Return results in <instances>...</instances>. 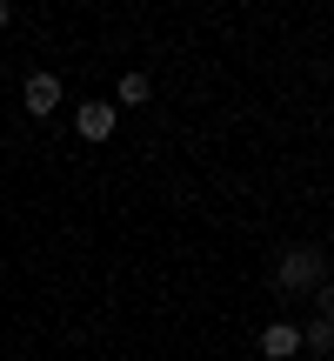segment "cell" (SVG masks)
Here are the masks:
<instances>
[{"instance_id": "2", "label": "cell", "mask_w": 334, "mask_h": 361, "mask_svg": "<svg viewBox=\"0 0 334 361\" xmlns=\"http://www.w3.org/2000/svg\"><path fill=\"white\" fill-rule=\"evenodd\" d=\"M114 121H120L114 101H80V107H74V134H80V141H107Z\"/></svg>"}, {"instance_id": "4", "label": "cell", "mask_w": 334, "mask_h": 361, "mask_svg": "<svg viewBox=\"0 0 334 361\" xmlns=\"http://www.w3.org/2000/svg\"><path fill=\"white\" fill-rule=\"evenodd\" d=\"M20 101H27V114H54V107H61V80L54 74H27V87H20Z\"/></svg>"}, {"instance_id": "7", "label": "cell", "mask_w": 334, "mask_h": 361, "mask_svg": "<svg viewBox=\"0 0 334 361\" xmlns=\"http://www.w3.org/2000/svg\"><path fill=\"white\" fill-rule=\"evenodd\" d=\"M308 301H314V314H321V322H334V281H321Z\"/></svg>"}, {"instance_id": "3", "label": "cell", "mask_w": 334, "mask_h": 361, "mask_svg": "<svg viewBox=\"0 0 334 361\" xmlns=\"http://www.w3.org/2000/svg\"><path fill=\"white\" fill-rule=\"evenodd\" d=\"M261 355H268V361H295L301 355V328L295 322H268V328H261Z\"/></svg>"}, {"instance_id": "8", "label": "cell", "mask_w": 334, "mask_h": 361, "mask_svg": "<svg viewBox=\"0 0 334 361\" xmlns=\"http://www.w3.org/2000/svg\"><path fill=\"white\" fill-rule=\"evenodd\" d=\"M7 20H13V7H7V0H0V27H7Z\"/></svg>"}, {"instance_id": "1", "label": "cell", "mask_w": 334, "mask_h": 361, "mask_svg": "<svg viewBox=\"0 0 334 361\" xmlns=\"http://www.w3.org/2000/svg\"><path fill=\"white\" fill-rule=\"evenodd\" d=\"M328 281V247L301 241V247H281V261H274V295L281 301H301L314 295V288Z\"/></svg>"}, {"instance_id": "6", "label": "cell", "mask_w": 334, "mask_h": 361, "mask_svg": "<svg viewBox=\"0 0 334 361\" xmlns=\"http://www.w3.org/2000/svg\"><path fill=\"white\" fill-rule=\"evenodd\" d=\"M301 348H308V355H334V322H321V314H314V322L301 328Z\"/></svg>"}, {"instance_id": "5", "label": "cell", "mask_w": 334, "mask_h": 361, "mask_svg": "<svg viewBox=\"0 0 334 361\" xmlns=\"http://www.w3.org/2000/svg\"><path fill=\"white\" fill-rule=\"evenodd\" d=\"M147 94H154V87H147V74H141V67L114 80V107H147Z\"/></svg>"}]
</instances>
